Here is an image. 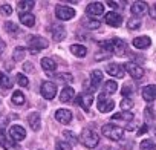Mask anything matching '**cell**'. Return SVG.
I'll list each match as a JSON object with an SVG mask.
<instances>
[{"instance_id":"6da1fadb","label":"cell","mask_w":156,"mask_h":150,"mask_svg":"<svg viewBox=\"0 0 156 150\" xmlns=\"http://www.w3.org/2000/svg\"><path fill=\"white\" fill-rule=\"evenodd\" d=\"M80 141L83 142L84 147H87V148H95V147L98 145V142H100V136H98L97 132H94V130H90V129H84V130L81 132V135H80Z\"/></svg>"},{"instance_id":"7a4b0ae2","label":"cell","mask_w":156,"mask_h":150,"mask_svg":"<svg viewBox=\"0 0 156 150\" xmlns=\"http://www.w3.org/2000/svg\"><path fill=\"white\" fill-rule=\"evenodd\" d=\"M101 132L110 141H121L122 136H124V130L121 127L115 126V124H104L103 129H101Z\"/></svg>"},{"instance_id":"3957f363","label":"cell","mask_w":156,"mask_h":150,"mask_svg":"<svg viewBox=\"0 0 156 150\" xmlns=\"http://www.w3.org/2000/svg\"><path fill=\"white\" fill-rule=\"evenodd\" d=\"M28 45H29V48H31V52H32V54H37L38 51L48 48V46H49V41H48L46 38H43V37L31 35V37H28Z\"/></svg>"},{"instance_id":"277c9868","label":"cell","mask_w":156,"mask_h":150,"mask_svg":"<svg viewBox=\"0 0 156 150\" xmlns=\"http://www.w3.org/2000/svg\"><path fill=\"white\" fill-rule=\"evenodd\" d=\"M98 110L101 112V113H107V112H110V110H113V107H115V101L113 100H110L106 94H100L98 95Z\"/></svg>"},{"instance_id":"5b68a950","label":"cell","mask_w":156,"mask_h":150,"mask_svg":"<svg viewBox=\"0 0 156 150\" xmlns=\"http://www.w3.org/2000/svg\"><path fill=\"white\" fill-rule=\"evenodd\" d=\"M55 16L58 20H70L75 16V9L70 6H64V5H58L55 8Z\"/></svg>"},{"instance_id":"8992f818","label":"cell","mask_w":156,"mask_h":150,"mask_svg":"<svg viewBox=\"0 0 156 150\" xmlns=\"http://www.w3.org/2000/svg\"><path fill=\"white\" fill-rule=\"evenodd\" d=\"M124 69L130 73V77H132V78H135V80L142 78V75H144V69H142L139 64L133 63V61H127V63L124 64Z\"/></svg>"},{"instance_id":"52a82bcc","label":"cell","mask_w":156,"mask_h":150,"mask_svg":"<svg viewBox=\"0 0 156 150\" xmlns=\"http://www.w3.org/2000/svg\"><path fill=\"white\" fill-rule=\"evenodd\" d=\"M40 92H41L43 98H46V100H54L55 95H57V86H55L52 81H44V83L41 84Z\"/></svg>"},{"instance_id":"ba28073f","label":"cell","mask_w":156,"mask_h":150,"mask_svg":"<svg viewBox=\"0 0 156 150\" xmlns=\"http://www.w3.org/2000/svg\"><path fill=\"white\" fill-rule=\"evenodd\" d=\"M106 70H107V73L110 75V77H116V78H124V75H126L124 66H121L118 63H110Z\"/></svg>"},{"instance_id":"9c48e42d","label":"cell","mask_w":156,"mask_h":150,"mask_svg":"<svg viewBox=\"0 0 156 150\" xmlns=\"http://www.w3.org/2000/svg\"><path fill=\"white\" fill-rule=\"evenodd\" d=\"M103 12H104V5L101 2H92L86 8V14L87 16H92V17H98Z\"/></svg>"},{"instance_id":"30bf717a","label":"cell","mask_w":156,"mask_h":150,"mask_svg":"<svg viewBox=\"0 0 156 150\" xmlns=\"http://www.w3.org/2000/svg\"><path fill=\"white\" fill-rule=\"evenodd\" d=\"M92 101H94L92 94H80V95H76V98H75V103L80 104L84 110H89V107L92 106Z\"/></svg>"},{"instance_id":"8fae6325","label":"cell","mask_w":156,"mask_h":150,"mask_svg":"<svg viewBox=\"0 0 156 150\" xmlns=\"http://www.w3.org/2000/svg\"><path fill=\"white\" fill-rule=\"evenodd\" d=\"M104 20H106V23H107L109 26H113V28H118V26H121V23H122V17H121L118 12H115V11L107 12L106 17H104Z\"/></svg>"},{"instance_id":"7c38bea8","label":"cell","mask_w":156,"mask_h":150,"mask_svg":"<svg viewBox=\"0 0 156 150\" xmlns=\"http://www.w3.org/2000/svg\"><path fill=\"white\" fill-rule=\"evenodd\" d=\"M55 118H57V121L61 123V124H69V123L72 121V112L67 110V109H58V110L55 112Z\"/></svg>"},{"instance_id":"4fadbf2b","label":"cell","mask_w":156,"mask_h":150,"mask_svg":"<svg viewBox=\"0 0 156 150\" xmlns=\"http://www.w3.org/2000/svg\"><path fill=\"white\" fill-rule=\"evenodd\" d=\"M9 136L12 141H23L25 136H26V132L22 126H12L9 129Z\"/></svg>"},{"instance_id":"5bb4252c","label":"cell","mask_w":156,"mask_h":150,"mask_svg":"<svg viewBox=\"0 0 156 150\" xmlns=\"http://www.w3.org/2000/svg\"><path fill=\"white\" fill-rule=\"evenodd\" d=\"M51 31H52V37H54L55 41H61V40L66 38V29H64V26L55 23V25H52Z\"/></svg>"},{"instance_id":"9a60e30c","label":"cell","mask_w":156,"mask_h":150,"mask_svg":"<svg viewBox=\"0 0 156 150\" xmlns=\"http://www.w3.org/2000/svg\"><path fill=\"white\" fill-rule=\"evenodd\" d=\"M0 145H2L5 150H20L19 148V145H16V144H12L8 138H6V135H5V130L0 127Z\"/></svg>"},{"instance_id":"2e32d148","label":"cell","mask_w":156,"mask_h":150,"mask_svg":"<svg viewBox=\"0 0 156 150\" xmlns=\"http://www.w3.org/2000/svg\"><path fill=\"white\" fill-rule=\"evenodd\" d=\"M142 98L145 101H154L156 100V86L154 84H148L145 88H142Z\"/></svg>"},{"instance_id":"e0dca14e","label":"cell","mask_w":156,"mask_h":150,"mask_svg":"<svg viewBox=\"0 0 156 150\" xmlns=\"http://www.w3.org/2000/svg\"><path fill=\"white\" fill-rule=\"evenodd\" d=\"M147 9H148V6H147V3H145V2H135V3L132 5V8H130L132 14H133V16H136V17L144 16V14L147 12Z\"/></svg>"},{"instance_id":"ac0fdd59","label":"cell","mask_w":156,"mask_h":150,"mask_svg":"<svg viewBox=\"0 0 156 150\" xmlns=\"http://www.w3.org/2000/svg\"><path fill=\"white\" fill-rule=\"evenodd\" d=\"M150 45H151V40H150V37H147V35L136 37V38L133 40V46H135L136 49H147Z\"/></svg>"},{"instance_id":"d6986e66","label":"cell","mask_w":156,"mask_h":150,"mask_svg":"<svg viewBox=\"0 0 156 150\" xmlns=\"http://www.w3.org/2000/svg\"><path fill=\"white\" fill-rule=\"evenodd\" d=\"M20 22H22V25H25V26H28V28H32L34 25H35V17L31 14V12H20Z\"/></svg>"},{"instance_id":"ffe728a7","label":"cell","mask_w":156,"mask_h":150,"mask_svg":"<svg viewBox=\"0 0 156 150\" xmlns=\"http://www.w3.org/2000/svg\"><path fill=\"white\" fill-rule=\"evenodd\" d=\"M28 123H29L31 129L35 130V132L40 130V127H41V118H40L38 113H31V115L28 116Z\"/></svg>"},{"instance_id":"44dd1931","label":"cell","mask_w":156,"mask_h":150,"mask_svg":"<svg viewBox=\"0 0 156 150\" xmlns=\"http://www.w3.org/2000/svg\"><path fill=\"white\" fill-rule=\"evenodd\" d=\"M101 81H103V72H101L100 69L94 70V72L90 73V83H92V89H97V88L101 84Z\"/></svg>"},{"instance_id":"7402d4cb","label":"cell","mask_w":156,"mask_h":150,"mask_svg":"<svg viewBox=\"0 0 156 150\" xmlns=\"http://www.w3.org/2000/svg\"><path fill=\"white\" fill-rule=\"evenodd\" d=\"M112 43H113V54L121 55V54L126 52V43H124L121 38H113Z\"/></svg>"},{"instance_id":"603a6c76","label":"cell","mask_w":156,"mask_h":150,"mask_svg":"<svg viewBox=\"0 0 156 150\" xmlns=\"http://www.w3.org/2000/svg\"><path fill=\"white\" fill-rule=\"evenodd\" d=\"M73 95H75V92H73L72 88H64L60 94V101L61 103H69L70 100H73Z\"/></svg>"},{"instance_id":"cb8c5ba5","label":"cell","mask_w":156,"mask_h":150,"mask_svg":"<svg viewBox=\"0 0 156 150\" xmlns=\"http://www.w3.org/2000/svg\"><path fill=\"white\" fill-rule=\"evenodd\" d=\"M41 67H43L46 72H54V70L57 69V64H55V61H54L52 58L44 57V58L41 60Z\"/></svg>"},{"instance_id":"d4e9b609","label":"cell","mask_w":156,"mask_h":150,"mask_svg":"<svg viewBox=\"0 0 156 150\" xmlns=\"http://www.w3.org/2000/svg\"><path fill=\"white\" fill-rule=\"evenodd\" d=\"M70 52H72L75 57H84V55L87 54V49H86V46H83V45H72V46H70Z\"/></svg>"},{"instance_id":"484cf974","label":"cell","mask_w":156,"mask_h":150,"mask_svg":"<svg viewBox=\"0 0 156 150\" xmlns=\"http://www.w3.org/2000/svg\"><path fill=\"white\" fill-rule=\"evenodd\" d=\"M133 118H135L133 113L132 112H126V110H121V112H118V113H115L112 116V120H121V121H132Z\"/></svg>"},{"instance_id":"4316f807","label":"cell","mask_w":156,"mask_h":150,"mask_svg":"<svg viewBox=\"0 0 156 150\" xmlns=\"http://www.w3.org/2000/svg\"><path fill=\"white\" fill-rule=\"evenodd\" d=\"M17 6L20 8V11L23 12H28L31 8H34L35 6V2H34V0H25V2H23V0H20V2L17 3Z\"/></svg>"},{"instance_id":"83f0119b","label":"cell","mask_w":156,"mask_h":150,"mask_svg":"<svg viewBox=\"0 0 156 150\" xmlns=\"http://www.w3.org/2000/svg\"><path fill=\"white\" fill-rule=\"evenodd\" d=\"M116 89H118L116 81L109 80V81H106V83H104V94H106V95H109V94H115V92H116Z\"/></svg>"},{"instance_id":"f1b7e54d","label":"cell","mask_w":156,"mask_h":150,"mask_svg":"<svg viewBox=\"0 0 156 150\" xmlns=\"http://www.w3.org/2000/svg\"><path fill=\"white\" fill-rule=\"evenodd\" d=\"M0 84H2V88H5V89H11L12 88L11 78L8 77L6 73H3V72H0Z\"/></svg>"},{"instance_id":"f546056e","label":"cell","mask_w":156,"mask_h":150,"mask_svg":"<svg viewBox=\"0 0 156 150\" xmlns=\"http://www.w3.org/2000/svg\"><path fill=\"white\" fill-rule=\"evenodd\" d=\"M98 46H100L103 51H106L107 54H112V52H113V43H112V40H103V41L98 43Z\"/></svg>"},{"instance_id":"4dcf8cb0","label":"cell","mask_w":156,"mask_h":150,"mask_svg":"<svg viewBox=\"0 0 156 150\" xmlns=\"http://www.w3.org/2000/svg\"><path fill=\"white\" fill-rule=\"evenodd\" d=\"M12 103H14L16 106H22V104H25V95H23L20 91H16V92L12 94Z\"/></svg>"},{"instance_id":"1f68e13d","label":"cell","mask_w":156,"mask_h":150,"mask_svg":"<svg viewBox=\"0 0 156 150\" xmlns=\"http://www.w3.org/2000/svg\"><path fill=\"white\" fill-rule=\"evenodd\" d=\"M141 150H156V144L150 139L141 141Z\"/></svg>"},{"instance_id":"d6a6232c","label":"cell","mask_w":156,"mask_h":150,"mask_svg":"<svg viewBox=\"0 0 156 150\" xmlns=\"http://www.w3.org/2000/svg\"><path fill=\"white\" fill-rule=\"evenodd\" d=\"M55 150H72V145L70 142H66V141H57L55 142Z\"/></svg>"},{"instance_id":"836d02e7","label":"cell","mask_w":156,"mask_h":150,"mask_svg":"<svg viewBox=\"0 0 156 150\" xmlns=\"http://www.w3.org/2000/svg\"><path fill=\"white\" fill-rule=\"evenodd\" d=\"M16 80H17V83H19L22 88H28V86H29V80L25 77L23 73H17V75H16Z\"/></svg>"},{"instance_id":"e575fe53","label":"cell","mask_w":156,"mask_h":150,"mask_svg":"<svg viewBox=\"0 0 156 150\" xmlns=\"http://www.w3.org/2000/svg\"><path fill=\"white\" fill-rule=\"evenodd\" d=\"M55 78L57 80H61L63 83H70V81H73V77L70 73H58V75H55Z\"/></svg>"},{"instance_id":"d590c367","label":"cell","mask_w":156,"mask_h":150,"mask_svg":"<svg viewBox=\"0 0 156 150\" xmlns=\"http://www.w3.org/2000/svg\"><path fill=\"white\" fill-rule=\"evenodd\" d=\"M139 26H141V20L136 19V17H133V19H130V20L127 22V28H129V29H138Z\"/></svg>"},{"instance_id":"8d00e7d4","label":"cell","mask_w":156,"mask_h":150,"mask_svg":"<svg viewBox=\"0 0 156 150\" xmlns=\"http://www.w3.org/2000/svg\"><path fill=\"white\" fill-rule=\"evenodd\" d=\"M5 29H6V32H9V34H17V32H20L19 28H17V25H16V23H11V22H6V23H5Z\"/></svg>"},{"instance_id":"74e56055","label":"cell","mask_w":156,"mask_h":150,"mask_svg":"<svg viewBox=\"0 0 156 150\" xmlns=\"http://www.w3.org/2000/svg\"><path fill=\"white\" fill-rule=\"evenodd\" d=\"M25 48H17L16 51H14V54H12V57H14V60L16 61H20V60H23V57H25Z\"/></svg>"},{"instance_id":"f35d334b","label":"cell","mask_w":156,"mask_h":150,"mask_svg":"<svg viewBox=\"0 0 156 150\" xmlns=\"http://www.w3.org/2000/svg\"><path fill=\"white\" fill-rule=\"evenodd\" d=\"M121 107H122V110L129 112V109L133 107V101H132V98H122V100H121Z\"/></svg>"},{"instance_id":"ab89813d","label":"cell","mask_w":156,"mask_h":150,"mask_svg":"<svg viewBox=\"0 0 156 150\" xmlns=\"http://www.w3.org/2000/svg\"><path fill=\"white\" fill-rule=\"evenodd\" d=\"M84 26L89 28V29H98L100 28V22L98 20H86L84 22Z\"/></svg>"},{"instance_id":"60d3db41","label":"cell","mask_w":156,"mask_h":150,"mask_svg":"<svg viewBox=\"0 0 156 150\" xmlns=\"http://www.w3.org/2000/svg\"><path fill=\"white\" fill-rule=\"evenodd\" d=\"M0 12H2V14H5V16H9V14H12V8L9 6V5H2V6H0Z\"/></svg>"},{"instance_id":"b9f144b4","label":"cell","mask_w":156,"mask_h":150,"mask_svg":"<svg viewBox=\"0 0 156 150\" xmlns=\"http://www.w3.org/2000/svg\"><path fill=\"white\" fill-rule=\"evenodd\" d=\"M130 95H132V86L126 84V86L122 88V97H124V98H129Z\"/></svg>"},{"instance_id":"7bdbcfd3","label":"cell","mask_w":156,"mask_h":150,"mask_svg":"<svg viewBox=\"0 0 156 150\" xmlns=\"http://www.w3.org/2000/svg\"><path fill=\"white\" fill-rule=\"evenodd\" d=\"M150 17H151L153 20H156V3L150 8Z\"/></svg>"},{"instance_id":"ee69618b","label":"cell","mask_w":156,"mask_h":150,"mask_svg":"<svg viewBox=\"0 0 156 150\" xmlns=\"http://www.w3.org/2000/svg\"><path fill=\"white\" fill-rule=\"evenodd\" d=\"M32 67H34V66H32V63H25V66H23L25 72H28V73H29V72H32Z\"/></svg>"},{"instance_id":"f6af8a7d","label":"cell","mask_w":156,"mask_h":150,"mask_svg":"<svg viewBox=\"0 0 156 150\" xmlns=\"http://www.w3.org/2000/svg\"><path fill=\"white\" fill-rule=\"evenodd\" d=\"M64 136H67V138H70V141H72V144H75V136H73V135H72V133H70L69 130H66V132H64Z\"/></svg>"},{"instance_id":"bcb514c9","label":"cell","mask_w":156,"mask_h":150,"mask_svg":"<svg viewBox=\"0 0 156 150\" xmlns=\"http://www.w3.org/2000/svg\"><path fill=\"white\" fill-rule=\"evenodd\" d=\"M5 48H6V45H5V41L0 38V55H2L3 52H5Z\"/></svg>"},{"instance_id":"7dc6e473","label":"cell","mask_w":156,"mask_h":150,"mask_svg":"<svg viewBox=\"0 0 156 150\" xmlns=\"http://www.w3.org/2000/svg\"><path fill=\"white\" fill-rule=\"evenodd\" d=\"M147 130H148V127H147V126L144 124V126H142V127L139 129V132H138V135H144V133H145Z\"/></svg>"}]
</instances>
